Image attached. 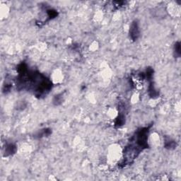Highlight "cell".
Wrapping results in <instances>:
<instances>
[{
    "label": "cell",
    "mask_w": 181,
    "mask_h": 181,
    "mask_svg": "<svg viewBox=\"0 0 181 181\" xmlns=\"http://www.w3.org/2000/svg\"><path fill=\"white\" fill-rule=\"evenodd\" d=\"M18 77L17 87L18 90L31 91L38 98H44L53 88L51 80L39 72L28 69L25 63H21L17 67Z\"/></svg>",
    "instance_id": "1"
},
{
    "label": "cell",
    "mask_w": 181,
    "mask_h": 181,
    "mask_svg": "<svg viewBox=\"0 0 181 181\" xmlns=\"http://www.w3.org/2000/svg\"><path fill=\"white\" fill-rule=\"evenodd\" d=\"M129 38H130L131 40H133V41H136V40H138V38H139L140 29L139 23L137 20L132 21V23H131L130 28H129Z\"/></svg>",
    "instance_id": "2"
},
{
    "label": "cell",
    "mask_w": 181,
    "mask_h": 181,
    "mask_svg": "<svg viewBox=\"0 0 181 181\" xmlns=\"http://www.w3.org/2000/svg\"><path fill=\"white\" fill-rule=\"evenodd\" d=\"M17 151V147L16 144L12 142H7L6 145L4 147V156H10L13 154H15L16 152Z\"/></svg>",
    "instance_id": "3"
},
{
    "label": "cell",
    "mask_w": 181,
    "mask_h": 181,
    "mask_svg": "<svg viewBox=\"0 0 181 181\" xmlns=\"http://www.w3.org/2000/svg\"><path fill=\"white\" fill-rule=\"evenodd\" d=\"M148 95L152 98H156L159 96V92L157 89L155 88L154 83H153V81L149 82V84H148Z\"/></svg>",
    "instance_id": "4"
},
{
    "label": "cell",
    "mask_w": 181,
    "mask_h": 181,
    "mask_svg": "<svg viewBox=\"0 0 181 181\" xmlns=\"http://www.w3.org/2000/svg\"><path fill=\"white\" fill-rule=\"evenodd\" d=\"M52 134V130L50 128H44L43 129H40L38 132H37L36 134H34V137L37 139L43 138L44 137H48Z\"/></svg>",
    "instance_id": "5"
},
{
    "label": "cell",
    "mask_w": 181,
    "mask_h": 181,
    "mask_svg": "<svg viewBox=\"0 0 181 181\" xmlns=\"http://www.w3.org/2000/svg\"><path fill=\"white\" fill-rule=\"evenodd\" d=\"M125 124V115L123 113H120L118 116L115 118V127L117 128H120Z\"/></svg>",
    "instance_id": "6"
},
{
    "label": "cell",
    "mask_w": 181,
    "mask_h": 181,
    "mask_svg": "<svg viewBox=\"0 0 181 181\" xmlns=\"http://www.w3.org/2000/svg\"><path fill=\"white\" fill-rule=\"evenodd\" d=\"M177 147V143L171 138H166L164 140V147L169 150L175 149Z\"/></svg>",
    "instance_id": "7"
},
{
    "label": "cell",
    "mask_w": 181,
    "mask_h": 181,
    "mask_svg": "<svg viewBox=\"0 0 181 181\" xmlns=\"http://www.w3.org/2000/svg\"><path fill=\"white\" fill-rule=\"evenodd\" d=\"M46 13H47L46 21L52 20V19H53V18H56L58 16V11H56L55 9H47L46 10Z\"/></svg>",
    "instance_id": "8"
},
{
    "label": "cell",
    "mask_w": 181,
    "mask_h": 181,
    "mask_svg": "<svg viewBox=\"0 0 181 181\" xmlns=\"http://www.w3.org/2000/svg\"><path fill=\"white\" fill-rule=\"evenodd\" d=\"M173 55L175 58H180L181 50H180V43L179 41L175 43L173 47Z\"/></svg>",
    "instance_id": "9"
},
{
    "label": "cell",
    "mask_w": 181,
    "mask_h": 181,
    "mask_svg": "<svg viewBox=\"0 0 181 181\" xmlns=\"http://www.w3.org/2000/svg\"><path fill=\"white\" fill-rule=\"evenodd\" d=\"M64 100V97H63V93H59L58 94V95H55L54 96V98L53 99V103L55 105H60L62 103H63Z\"/></svg>",
    "instance_id": "10"
},
{
    "label": "cell",
    "mask_w": 181,
    "mask_h": 181,
    "mask_svg": "<svg viewBox=\"0 0 181 181\" xmlns=\"http://www.w3.org/2000/svg\"><path fill=\"white\" fill-rule=\"evenodd\" d=\"M127 3L125 1H115L113 2V5L114 7H116V9H120V7H123L125 6Z\"/></svg>",
    "instance_id": "11"
},
{
    "label": "cell",
    "mask_w": 181,
    "mask_h": 181,
    "mask_svg": "<svg viewBox=\"0 0 181 181\" xmlns=\"http://www.w3.org/2000/svg\"><path fill=\"white\" fill-rule=\"evenodd\" d=\"M12 85L11 84V83H6V84L4 85V86H3L2 91H3L4 93L7 94V93L10 92L11 89H12Z\"/></svg>",
    "instance_id": "12"
}]
</instances>
